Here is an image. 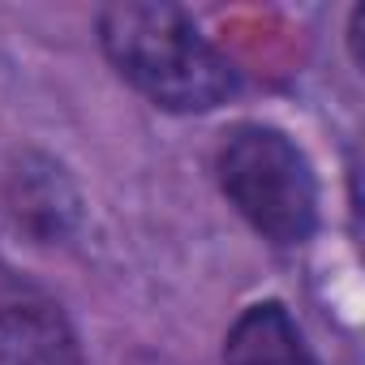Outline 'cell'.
Returning a JSON list of instances; mask_svg holds the SVG:
<instances>
[{
    "label": "cell",
    "instance_id": "7a4b0ae2",
    "mask_svg": "<svg viewBox=\"0 0 365 365\" xmlns=\"http://www.w3.org/2000/svg\"><path fill=\"white\" fill-rule=\"evenodd\" d=\"M215 176L237 215L271 245H305L318 228V176L305 150L275 125H232L215 155Z\"/></svg>",
    "mask_w": 365,
    "mask_h": 365
},
{
    "label": "cell",
    "instance_id": "3957f363",
    "mask_svg": "<svg viewBox=\"0 0 365 365\" xmlns=\"http://www.w3.org/2000/svg\"><path fill=\"white\" fill-rule=\"evenodd\" d=\"M0 365H86L78 331L56 305L18 301L0 309Z\"/></svg>",
    "mask_w": 365,
    "mask_h": 365
},
{
    "label": "cell",
    "instance_id": "5b68a950",
    "mask_svg": "<svg viewBox=\"0 0 365 365\" xmlns=\"http://www.w3.org/2000/svg\"><path fill=\"white\" fill-rule=\"evenodd\" d=\"M14 211H18V224L35 228L39 237H61L65 232V215H73L78 198L69 190V180L61 176V168L43 163V168H26V172H14Z\"/></svg>",
    "mask_w": 365,
    "mask_h": 365
},
{
    "label": "cell",
    "instance_id": "6da1fadb",
    "mask_svg": "<svg viewBox=\"0 0 365 365\" xmlns=\"http://www.w3.org/2000/svg\"><path fill=\"white\" fill-rule=\"evenodd\" d=\"M99 43L112 69L163 112H211L237 95L232 61L176 5H108L99 14Z\"/></svg>",
    "mask_w": 365,
    "mask_h": 365
},
{
    "label": "cell",
    "instance_id": "277c9868",
    "mask_svg": "<svg viewBox=\"0 0 365 365\" xmlns=\"http://www.w3.org/2000/svg\"><path fill=\"white\" fill-rule=\"evenodd\" d=\"M220 365H314V356L292 314L279 301H258L232 322Z\"/></svg>",
    "mask_w": 365,
    "mask_h": 365
}]
</instances>
